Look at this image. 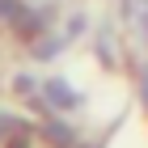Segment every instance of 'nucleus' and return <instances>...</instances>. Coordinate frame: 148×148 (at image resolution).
<instances>
[{"label":"nucleus","mask_w":148,"mask_h":148,"mask_svg":"<svg viewBox=\"0 0 148 148\" xmlns=\"http://www.w3.org/2000/svg\"><path fill=\"white\" fill-rule=\"evenodd\" d=\"M47 93H51V102H59V106H72V102H76L64 85H47Z\"/></svg>","instance_id":"obj_1"}]
</instances>
